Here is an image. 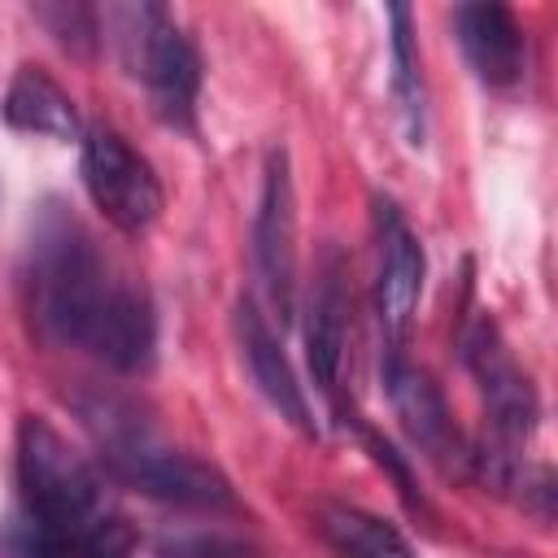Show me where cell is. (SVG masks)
<instances>
[{"mask_svg": "<svg viewBox=\"0 0 558 558\" xmlns=\"http://www.w3.org/2000/svg\"><path fill=\"white\" fill-rule=\"evenodd\" d=\"M388 22H392V100H397V118H401L405 144L423 148L427 87H423V65H418V48H414V17H410L405 4H392Z\"/></svg>", "mask_w": 558, "mask_h": 558, "instance_id": "5bb4252c", "label": "cell"}, {"mask_svg": "<svg viewBox=\"0 0 558 558\" xmlns=\"http://www.w3.org/2000/svg\"><path fill=\"white\" fill-rule=\"evenodd\" d=\"M100 31H113L126 70L144 83L148 105L161 122L192 131L196 126V92H201V57L183 26L161 4H126L105 9Z\"/></svg>", "mask_w": 558, "mask_h": 558, "instance_id": "277c9868", "label": "cell"}, {"mask_svg": "<svg viewBox=\"0 0 558 558\" xmlns=\"http://www.w3.org/2000/svg\"><path fill=\"white\" fill-rule=\"evenodd\" d=\"M305 314H310L305 318V357H310L314 384L327 397H340L344 349H349V288H344V262L336 248L318 266Z\"/></svg>", "mask_w": 558, "mask_h": 558, "instance_id": "7c38bea8", "label": "cell"}, {"mask_svg": "<svg viewBox=\"0 0 558 558\" xmlns=\"http://www.w3.org/2000/svg\"><path fill=\"white\" fill-rule=\"evenodd\" d=\"M0 113L13 131L26 135H48V140H83V122L78 109L70 100V92L39 65H22L0 100Z\"/></svg>", "mask_w": 558, "mask_h": 558, "instance_id": "4fadbf2b", "label": "cell"}, {"mask_svg": "<svg viewBox=\"0 0 558 558\" xmlns=\"http://www.w3.org/2000/svg\"><path fill=\"white\" fill-rule=\"evenodd\" d=\"M453 31L462 44L466 65L475 70L480 83L488 87H514L527 65V39L519 17L506 4L480 0V4H458L453 9Z\"/></svg>", "mask_w": 558, "mask_h": 558, "instance_id": "8fae6325", "label": "cell"}, {"mask_svg": "<svg viewBox=\"0 0 558 558\" xmlns=\"http://www.w3.org/2000/svg\"><path fill=\"white\" fill-rule=\"evenodd\" d=\"M253 262L279 327L296 310V196H292V166L288 148H270L262 170V196L253 214Z\"/></svg>", "mask_w": 558, "mask_h": 558, "instance_id": "52a82bcc", "label": "cell"}, {"mask_svg": "<svg viewBox=\"0 0 558 558\" xmlns=\"http://www.w3.org/2000/svg\"><path fill=\"white\" fill-rule=\"evenodd\" d=\"M462 357L484 392V449L475 453V462L493 484H519L523 445L536 432V392L488 318H475L466 327Z\"/></svg>", "mask_w": 558, "mask_h": 558, "instance_id": "5b68a950", "label": "cell"}, {"mask_svg": "<svg viewBox=\"0 0 558 558\" xmlns=\"http://www.w3.org/2000/svg\"><path fill=\"white\" fill-rule=\"evenodd\" d=\"M26 318L48 344H74L113 371H144L157 349V314L140 283L118 275L70 205L48 201L22 262Z\"/></svg>", "mask_w": 558, "mask_h": 558, "instance_id": "6da1fadb", "label": "cell"}, {"mask_svg": "<svg viewBox=\"0 0 558 558\" xmlns=\"http://www.w3.org/2000/svg\"><path fill=\"white\" fill-rule=\"evenodd\" d=\"M83 414H87V423L100 440V462L118 484H126V488H135L153 501L187 506V510L231 506L227 475L218 466H209L205 458L161 445L140 418H122L113 405L83 410Z\"/></svg>", "mask_w": 558, "mask_h": 558, "instance_id": "7a4b0ae2", "label": "cell"}, {"mask_svg": "<svg viewBox=\"0 0 558 558\" xmlns=\"http://www.w3.org/2000/svg\"><path fill=\"white\" fill-rule=\"evenodd\" d=\"M375 248H379L375 314H379L388 353H401V344L414 327V314H418L427 253H423V240L414 235V227L405 222V214L388 196H375Z\"/></svg>", "mask_w": 558, "mask_h": 558, "instance_id": "ba28073f", "label": "cell"}, {"mask_svg": "<svg viewBox=\"0 0 558 558\" xmlns=\"http://www.w3.org/2000/svg\"><path fill=\"white\" fill-rule=\"evenodd\" d=\"M323 536L340 558H414L410 541L388 519L357 506H323Z\"/></svg>", "mask_w": 558, "mask_h": 558, "instance_id": "9a60e30c", "label": "cell"}, {"mask_svg": "<svg viewBox=\"0 0 558 558\" xmlns=\"http://www.w3.org/2000/svg\"><path fill=\"white\" fill-rule=\"evenodd\" d=\"M78 174L92 205L113 222L122 235H144L166 205L161 179L153 166L109 126H92L78 140Z\"/></svg>", "mask_w": 558, "mask_h": 558, "instance_id": "8992f818", "label": "cell"}, {"mask_svg": "<svg viewBox=\"0 0 558 558\" xmlns=\"http://www.w3.org/2000/svg\"><path fill=\"white\" fill-rule=\"evenodd\" d=\"M135 549V532L122 514H100L96 523H87L83 532H74L61 545V558H131Z\"/></svg>", "mask_w": 558, "mask_h": 558, "instance_id": "e0dca14e", "label": "cell"}, {"mask_svg": "<svg viewBox=\"0 0 558 558\" xmlns=\"http://www.w3.org/2000/svg\"><path fill=\"white\" fill-rule=\"evenodd\" d=\"M0 554H4V558H61V541H57L48 527H39V523L22 510V514H13V519L4 523V532H0Z\"/></svg>", "mask_w": 558, "mask_h": 558, "instance_id": "ac0fdd59", "label": "cell"}, {"mask_svg": "<svg viewBox=\"0 0 558 558\" xmlns=\"http://www.w3.org/2000/svg\"><path fill=\"white\" fill-rule=\"evenodd\" d=\"M31 17L70 52V57H92L100 44V13L78 0H52V4H31Z\"/></svg>", "mask_w": 558, "mask_h": 558, "instance_id": "2e32d148", "label": "cell"}, {"mask_svg": "<svg viewBox=\"0 0 558 558\" xmlns=\"http://www.w3.org/2000/svg\"><path fill=\"white\" fill-rule=\"evenodd\" d=\"M235 340H240V357L248 362V375L257 384V392L279 410V418H288L296 432L314 436L318 423H314V410H310V397L275 336V327L266 323V314L244 296L235 305Z\"/></svg>", "mask_w": 558, "mask_h": 558, "instance_id": "30bf717a", "label": "cell"}, {"mask_svg": "<svg viewBox=\"0 0 558 558\" xmlns=\"http://www.w3.org/2000/svg\"><path fill=\"white\" fill-rule=\"evenodd\" d=\"M384 384H388V397H392V410L410 436V445L432 458L436 466H453L466 458L462 449V436L453 427V414L440 397V388L432 384V375H423L418 366H410L401 353H388L384 362Z\"/></svg>", "mask_w": 558, "mask_h": 558, "instance_id": "9c48e42d", "label": "cell"}, {"mask_svg": "<svg viewBox=\"0 0 558 558\" xmlns=\"http://www.w3.org/2000/svg\"><path fill=\"white\" fill-rule=\"evenodd\" d=\"M166 558H253L248 545L227 541V536H170L161 541Z\"/></svg>", "mask_w": 558, "mask_h": 558, "instance_id": "d6986e66", "label": "cell"}, {"mask_svg": "<svg viewBox=\"0 0 558 558\" xmlns=\"http://www.w3.org/2000/svg\"><path fill=\"white\" fill-rule=\"evenodd\" d=\"M17 488L22 510L61 545L105 514V484L96 466L35 414L17 423Z\"/></svg>", "mask_w": 558, "mask_h": 558, "instance_id": "3957f363", "label": "cell"}]
</instances>
